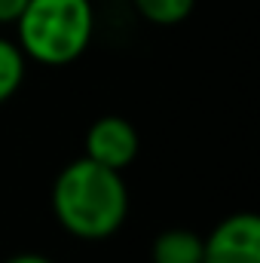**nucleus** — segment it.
Segmentation results:
<instances>
[{"mask_svg":"<svg viewBox=\"0 0 260 263\" xmlns=\"http://www.w3.org/2000/svg\"><path fill=\"white\" fill-rule=\"evenodd\" d=\"M132 6L138 9L141 18H147L150 25L159 28H172L190 18L196 0H132Z\"/></svg>","mask_w":260,"mask_h":263,"instance_id":"0eeeda50","label":"nucleus"},{"mask_svg":"<svg viewBox=\"0 0 260 263\" xmlns=\"http://www.w3.org/2000/svg\"><path fill=\"white\" fill-rule=\"evenodd\" d=\"M86 156L92 162H101L107 168H129L141 150V138L138 129L132 126L126 117H117V114H107V117H98L89 129H86Z\"/></svg>","mask_w":260,"mask_h":263,"instance_id":"20e7f679","label":"nucleus"},{"mask_svg":"<svg viewBox=\"0 0 260 263\" xmlns=\"http://www.w3.org/2000/svg\"><path fill=\"white\" fill-rule=\"evenodd\" d=\"M28 0H0V25H12Z\"/></svg>","mask_w":260,"mask_h":263,"instance_id":"6e6552de","label":"nucleus"},{"mask_svg":"<svg viewBox=\"0 0 260 263\" xmlns=\"http://www.w3.org/2000/svg\"><path fill=\"white\" fill-rule=\"evenodd\" d=\"M3 263H52L46 254H37V251H22V254H12Z\"/></svg>","mask_w":260,"mask_h":263,"instance_id":"1a4fd4ad","label":"nucleus"},{"mask_svg":"<svg viewBox=\"0 0 260 263\" xmlns=\"http://www.w3.org/2000/svg\"><path fill=\"white\" fill-rule=\"evenodd\" d=\"M202 263H260V217L236 211L202 239Z\"/></svg>","mask_w":260,"mask_h":263,"instance_id":"7ed1b4c3","label":"nucleus"},{"mask_svg":"<svg viewBox=\"0 0 260 263\" xmlns=\"http://www.w3.org/2000/svg\"><path fill=\"white\" fill-rule=\"evenodd\" d=\"M52 214L67 236L104 242L117 236L129 217V187L123 172L80 156L52 181Z\"/></svg>","mask_w":260,"mask_h":263,"instance_id":"f257e3e1","label":"nucleus"},{"mask_svg":"<svg viewBox=\"0 0 260 263\" xmlns=\"http://www.w3.org/2000/svg\"><path fill=\"white\" fill-rule=\"evenodd\" d=\"M25 70H28V59L18 49V43L9 37H0V104H6L22 89Z\"/></svg>","mask_w":260,"mask_h":263,"instance_id":"423d86ee","label":"nucleus"},{"mask_svg":"<svg viewBox=\"0 0 260 263\" xmlns=\"http://www.w3.org/2000/svg\"><path fill=\"white\" fill-rule=\"evenodd\" d=\"M12 25L28 62L65 67L83 59L95 37V6L92 0H28Z\"/></svg>","mask_w":260,"mask_h":263,"instance_id":"f03ea898","label":"nucleus"},{"mask_svg":"<svg viewBox=\"0 0 260 263\" xmlns=\"http://www.w3.org/2000/svg\"><path fill=\"white\" fill-rule=\"evenodd\" d=\"M150 260L153 263H202V236L193 230H165L153 239L150 245Z\"/></svg>","mask_w":260,"mask_h":263,"instance_id":"39448f33","label":"nucleus"}]
</instances>
